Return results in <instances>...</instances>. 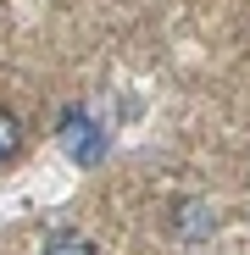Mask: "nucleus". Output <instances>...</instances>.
I'll list each match as a JSON object with an SVG mask.
<instances>
[{
    "label": "nucleus",
    "mask_w": 250,
    "mask_h": 255,
    "mask_svg": "<svg viewBox=\"0 0 250 255\" xmlns=\"http://www.w3.org/2000/svg\"><path fill=\"white\" fill-rule=\"evenodd\" d=\"M61 144H67V155H72V161H100V150H106L100 128L83 117V111H72V117L61 122Z\"/></svg>",
    "instance_id": "nucleus-1"
},
{
    "label": "nucleus",
    "mask_w": 250,
    "mask_h": 255,
    "mask_svg": "<svg viewBox=\"0 0 250 255\" xmlns=\"http://www.w3.org/2000/svg\"><path fill=\"white\" fill-rule=\"evenodd\" d=\"M45 255H95V244L78 239V233H56V239L45 244Z\"/></svg>",
    "instance_id": "nucleus-2"
},
{
    "label": "nucleus",
    "mask_w": 250,
    "mask_h": 255,
    "mask_svg": "<svg viewBox=\"0 0 250 255\" xmlns=\"http://www.w3.org/2000/svg\"><path fill=\"white\" fill-rule=\"evenodd\" d=\"M17 144H22L17 117H11V111H0V161H11V155H17Z\"/></svg>",
    "instance_id": "nucleus-3"
},
{
    "label": "nucleus",
    "mask_w": 250,
    "mask_h": 255,
    "mask_svg": "<svg viewBox=\"0 0 250 255\" xmlns=\"http://www.w3.org/2000/svg\"><path fill=\"white\" fill-rule=\"evenodd\" d=\"M206 228H212V222H206V205H184V222H178V233H184V239H200Z\"/></svg>",
    "instance_id": "nucleus-4"
}]
</instances>
